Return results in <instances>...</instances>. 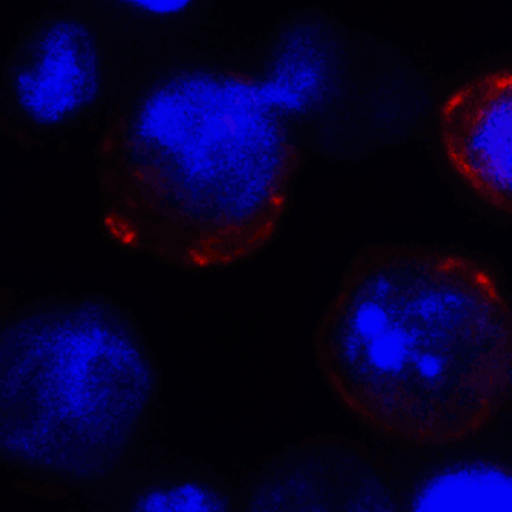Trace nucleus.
I'll use <instances>...</instances> for the list:
<instances>
[{"mask_svg": "<svg viewBox=\"0 0 512 512\" xmlns=\"http://www.w3.org/2000/svg\"><path fill=\"white\" fill-rule=\"evenodd\" d=\"M238 512H401L394 449L320 433L263 458L238 481Z\"/></svg>", "mask_w": 512, "mask_h": 512, "instance_id": "obj_7", "label": "nucleus"}, {"mask_svg": "<svg viewBox=\"0 0 512 512\" xmlns=\"http://www.w3.org/2000/svg\"><path fill=\"white\" fill-rule=\"evenodd\" d=\"M503 430H508V431H511V433H512V413H511V418H509L508 425H506V428H503Z\"/></svg>", "mask_w": 512, "mask_h": 512, "instance_id": "obj_11", "label": "nucleus"}, {"mask_svg": "<svg viewBox=\"0 0 512 512\" xmlns=\"http://www.w3.org/2000/svg\"><path fill=\"white\" fill-rule=\"evenodd\" d=\"M419 142L464 209L512 229V52L437 80Z\"/></svg>", "mask_w": 512, "mask_h": 512, "instance_id": "obj_6", "label": "nucleus"}, {"mask_svg": "<svg viewBox=\"0 0 512 512\" xmlns=\"http://www.w3.org/2000/svg\"><path fill=\"white\" fill-rule=\"evenodd\" d=\"M310 157L227 44H184L136 68L98 127V230L184 274L242 268L280 239Z\"/></svg>", "mask_w": 512, "mask_h": 512, "instance_id": "obj_1", "label": "nucleus"}, {"mask_svg": "<svg viewBox=\"0 0 512 512\" xmlns=\"http://www.w3.org/2000/svg\"><path fill=\"white\" fill-rule=\"evenodd\" d=\"M311 350L337 406L394 451L457 445L511 418L512 290L502 262L478 248H359Z\"/></svg>", "mask_w": 512, "mask_h": 512, "instance_id": "obj_2", "label": "nucleus"}, {"mask_svg": "<svg viewBox=\"0 0 512 512\" xmlns=\"http://www.w3.org/2000/svg\"><path fill=\"white\" fill-rule=\"evenodd\" d=\"M229 55L290 142L331 163L419 140L436 88L401 47L320 7L281 14Z\"/></svg>", "mask_w": 512, "mask_h": 512, "instance_id": "obj_4", "label": "nucleus"}, {"mask_svg": "<svg viewBox=\"0 0 512 512\" xmlns=\"http://www.w3.org/2000/svg\"><path fill=\"white\" fill-rule=\"evenodd\" d=\"M164 370L107 293L38 296L0 320V464L49 500L109 481L152 439Z\"/></svg>", "mask_w": 512, "mask_h": 512, "instance_id": "obj_3", "label": "nucleus"}, {"mask_svg": "<svg viewBox=\"0 0 512 512\" xmlns=\"http://www.w3.org/2000/svg\"><path fill=\"white\" fill-rule=\"evenodd\" d=\"M79 499L91 511L238 512V482L214 464L149 442L109 481Z\"/></svg>", "mask_w": 512, "mask_h": 512, "instance_id": "obj_9", "label": "nucleus"}, {"mask_svg": "<svg viewBox=\"0 0 512 512\" xmlns=\"http://www.w3.org/2000/svg\"><path fill=\"white\" fill-rule=\"evenodd\" d=\"M136 68L94 17L67 0H50L5 52L2 131L20 148L35 149L98 128Z\"/></svg>", "mask_w": 512, "mask_h": 512, "instance_id": "obj_5", "label": "nucleus"}, {"mask_svg": "<svg viewBox=\"0 0 512 512\" xmlns=\"http://www.w3.org/2000/svg\"><path fill=\"white\" fill-rule=\"evenodd\" d=\"M100 22L137 68L208 37L221 0H67Z\"/></svg>", "mask_w": 512, "mask_h": 512, "instance_id": "obj_10", "label": "nucleus"}, {"mask_svg": "<svg viewBox=\"0 0 512 512\" xmlns=\"http://www.w3.org/2000/svg\"><path fill=\"white\" fill-rule=\"evenodd\" d=\"M401 512H512V433L421 452H397Z\"/></svg>", "mask_w": 512, "mask_h": 512, "instance_id": "obj_8", "label": "nucleus"}]
</instances>
